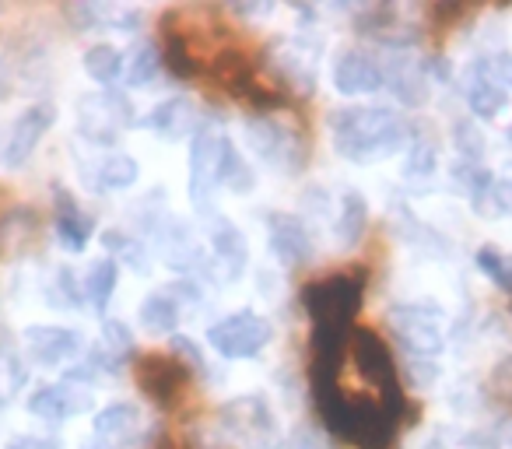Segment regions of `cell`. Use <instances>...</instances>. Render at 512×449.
Wrapping results in <instances>:
<instances>
[{"label":"cell","mask_w":512,"mask_h":449,"mask_svg":"<svg viewBox=\"0 0 512 449\" xmlns=\"http://www.w3.org/2000/svg\"><path fill=\"white\" fill-rule=\"evenodd\" d=\"M330 137L348 162H383L407 144V123L386 106H348L330 116Z\"/></svg>","instance_id":"6da1fadb"},{"label":"cell","mask_w":512,"mask_h":449,"mask_svg":"<svg viewBox=\"0 0 512 449\" xmlns=\"http://www.w3.org/2000/svg\"><path fill=\"white\" fill-rule=\"evenodd\" d=\"M365 281L358 274H330L302 288V302L313 320V334H355V313L362 309Z\"/></svg>","instance_id":"7a4b0ae2"},{"label":"cell","mask_w":512,"mask_h":449,"mask_svg":"<svg viewBox=\"0 0 512 449\" xmlns=\"http://www.w3.org/2000/svg\"><path fill=\"white\" fill-rule=\"evenodd\" d=\"M351 362H355V372L365 379V383L376 390L379 404L393 414V418H404L407 411V397H404V386H400V376H397V365H393V355L386 348V341L376 334V330L362 327L351 334Z\"/></svg>","instance_id":"3957f363"},{"label":"cell","mask_w":512,"mask_h":449,"mask_svg":"<svg viewBox=\"0 0 512 449\" xmlns=\"http://www.w3.org/2000/svg\"><path fill=\"white\" fill-rule=\"evenodd\" d=\"M246 137H249V148L264 158L267 165H274V169H281V172H299L309 155L306 137H302L292 123H285L281 116H271V113L249 116Z\"/></svg>","instance_id":"277c9868"},{"label":"cell","mask_w":512,"mask_h":449,"mask_svg":"<svg viewBox=\"0 0 512 449\" xmlns=\"http://www.w3.org/2000/svg\"><path fill=\"white\" fill-rule=\"evenodd\" d=\"M232 141L218 130L204 127L193 134L190 148V197L193 204L207 207V200L214 197L218 186H225V169L228 158H232Z\"/></svg>","instance_id":"5b68a950"},{"label":"cell","mask_w":512,"mask_h":449,"mask_svg":"<svg viewBox=\"0 0 512 449\" xmlns=\"http://www.w3.org/2000/svg\"><path fill=\"white\" fill-rule=\"evenodd\" d=\"M134 379L141 386V393L148 400H155L158 407H176L190 390V365L179 362L176 355L165 351H148V355L134 358Z\"/></svg>","instance_id":"8992f818"},{"label":"cell","mask_w":512,"mask_h":449,"mask_svg":"<svg viewBox=\"0 0 512 449\" xmlns=\"http://www.w3.org/2000/svg\"><path fill=\"white\" fill-rule=\"evenodd\" d=\"M274 327L264 320L260 313H232V316H221L218 323L207 327V344L218 351L221 358H253L271 344Z\"/></svg>","instance_id":"52a82bcc"},{"label":"cell","mask_w":512,"mask_h":449,"mask_svg":"<svg viewBox=\"0 0 512 449\" xmlns=\"http://www.w3.org/2000/svg\"><path fill=\"white\" fill-rule=\"evenodd\" d=\"M393 334L411 351L414 358H435L446 348V330H442V313L435 302H411L397 306L390 313Z\"/></svg>","instance_id":"ba28073f"},{"label":"cell","mask_w":512,"mask_h":449,"mask_svg":"<svg viewBox=\"0 0 512 449\" xmlns=\"http://www.w3.org/2000/svg\"><path fill=\"white\" fill-rule=\"evenodd\" d=\"M130 123H134V106L113 88L92 92L78 102V130L92 144H113Z\"/></svg>","instance_id":"9c48e42d"},{"label":"cell","mask_w":512,"mask_h":449,"mask_svg":"<svg viewBox=\"0 0 512 449\" xmlns=\"http://www.w3.org/2000/svg\"><path fill=\"white\" fill-rule=\"evenodd\" d=\"M463 95L474 116L491 120V116L505 113L509 106V88H505L502 74H498L495 60H474L463 74Z\"/></svg>","instance_id":"30bf717a"},{"label":"cell","mask_w":512,"mask_h":449,"mask_svg":"<svg viewBox=\"0 0 512 449\" xmlns=\"http://www.w3.org/2000/svg\"><path fill=\"white\" fill-rule=\"evenodd\" d=\"M267 239H271V253L278 257L281 267L299 271L313 260V239L306 232V221L285 211L267 214Z\"/></svg>","instance_id":"8fae6325"},{"label":"cell","mask_w":512,"mask_h":449,"mask_svg":"<svg viewBox=\"0 0 512 449\" xmlns=\"http://www.w3.org/2000/svg\"><path fill=\"white\" fill-rule=\"evenodd\" d=\"M53 120H57V109L53 106H29L22 116H18L15 123L8 127V137H4V165L8 169H22L25 162H29V155L36 151V144L43 141V134L53 127Z\"/></svg>","instance_id":"7c38bea8"},{"label":"cell","mask_w":512,"mask_h":449,"mask_svg":"<svg viewBox=\"0 0 512 449\" xmlns=\"http://www.w3.org/2000/svg\"><path fill=\"white\" fill-rule=\"evenodd\" d=\"M25 351H29V358L36 365H46V369H53V365L78 362L81 351H85V344H81V337L74 334V330H67V327H43V323H36V327L25 330Z\"/></svg>","instance_id":"4fadbf2b"},{"label":"cell","mask_w":512,"mask_h":449,"mask_svg":"<svg viewBox=\"0 0 512 449\" xmlns=\"http://www.w3.org/2000/svg\"><path fill=\"white\" fill-rule=\"evenodd\" d=\"M88 407H92V393L81 383H74V379H64L57 386H43V390H36L29 397V411L43 421H53V425L88 411Z\"/></svg>","instance_id":"5bb4252c"},{"label":"cell","mask_w":512,"mask_h":449,"mask_svg":"<svg viewBox=\"0 0 512 449\" xmlns=\"http://www.w3.org/2000/svg\"><path fill=\"white\" fill-rule=\"evenodd\" d=\"M334 85L341 95H372L386 88V67L362 50H344L334 64Z\"/></svg>","instance_id":"9a60e30c"},{"label":"cell","mask_w":512,"mask_h":449,"mask_svg":"<svg viewBox=\"0 0 512 449\" xmlns=\"http://www.w3.org/2000/svg\"><path fill=\"white\" fill-rule=\"evenodd\" d=\"M183 299H197L190 285H172L162 288V292H151L148 299L141 302V327L151 330V334H172L183 320Z\"/></svg>","instance_id":"2e32d148"},{"label":"cell","mask_w":512,"mask_h":449,"mask_svg":"<svg viewBox=\"0 0 512 449\" xmlns=\"http://www.w3.org/2000/svg\"><path fill=\"white\" fill-rule=\"evenodd\" d=\"M211 250H214V264H218L221 278H228V281L242 278V271H246V260H249V250H246V239H242V232L235 229L228 218L214 221Z\"/></svg>","instance_id":"e0dca14e"},{"label":"cell","mask_w":512,"mask_h":449,"mask_svg":"<svg viewBox=\"0 0 512 449\" xmlns=\"http://www.w3.org/2000/svg\"><path fill=\"white\" fill-rule=\"evenodd\" d=\"M53 232L71 253H81L92 239V218L67 190H57V211H53Z\"/></svg>","instance_id":"ac0fdd59"},{"label":"cell","mask_w":512,"mask_h":449,"mask_svg":"<svg viewBox=\"0 0 512 449\" xmlns=\"http://www.w3.org/2000/svg\"><path fill=\"white\" fill-rule=\"evenodd\" d=\"M358 32L369 36V39H376V43L390 46V50H404V46L418 43V29L407 25V22H400L397 11H390V8L365 11V15L358 18Z\"/></svg>","instance_id":"d6986e66"},{"label":"cell","mask_w":512,"mask_h":449,"mask_svg":"<svg viewBox=\"0 0 512 449\" xmlns=\"http://www.w3.org/2000/svg\"><path fill=\"white\" fill-rule=\"evenodd\" d=\"M141 432V411L134 404H109L95 414V439L102 446H127Z\"/></svg>","instance_id":"ffe728a7"},{"label":"cell","mask_w":512,"mask_h":449,"mask_svg":"<svg viewBox=\"0 0 512 449\" xmlns=\"http://www.w3.org/2000/svg\"><path fill=\"white\" fill-rule=\"evenodd\" d=\"M144 127L155 130L165 141H183L197 127V113H193V106L186 99H165L144 116Z\"/></svg>","instance_id":"44dd1931"},{"label":"cell","mask_w":512,"mask_h":449,"mask_svg":"<svg viewBox=\"0 0 512 449\" xmlns=\"http://www.w3.org/2000/svg\"><path fill=\"white\" fill-rule=\"evenodd\" d=\"M127 362H134V334H130L127 323L109 320L92 351V365H99V372H116Z\"/></svg>","instance_id":"7402d4cb"},{"label":"cell","mask_w":512,"mask_h":449,"mask_svg":"<svg viewBox=\"0 0 512 449\" xmlns=\"http://www.w3.org/2000/svg\"><path fill=\"white\" fill-rule=\"evenodd\" d=\"M386 88L397 95L404 106H421L428 99V74L421 64L414 60L397 57L390 67H386Z\"/></svg>","instance_id":"603a6c76"},{"label":"cell","mask_w":512,"mask_h":449,"mask_svg":"<svg viewBox=\"0 0 512 449\" xmlns=\"http://www.w3.org/2000/svg\"><path fill=\"white\" fill-rule=\"evenodd\" d=\"M116 278H120V267H116L113 257H99L88 264V271L81 274L78 288H81V302L95 309H106L109 299L116 292Z\"/></svg>","instance_id":"cb8c5ba5"},{"label":"cell","mask_w":512,"mask_h":449,"mask_svg":"<svg viewBox=\"0 0 512 449\" xmlns=\"http://www.w3.org/2000/svg\"><path fill=\"white\" fill-rule=\"evenodd\" d=\"M365 225H369V204H365L362 193L348 190L337 204V225L334 236L341 246H358L365 236Z\"/></svg>","instance_id":"d4e9b609"},{"label":"cell","mask_w":512,"mask_h":449,"mask_svg":"<svg viewBox=\"0 0 512 449\" xmlns=\"http://www.w3.org/2000/svg\"><path fill=\"white\" fill-rule=\"evenodd\" d=\"M225 418L228 425L235 428V432L242 435H267L271 432V411H267V404L260 397H242V400H232V404L225 407Z\"/></svg>","instance_id":"484cf974"},{"label":"cell","mask_w":512,"mask_h":449,"mask_svg":"<svg viewBox=\"0 0 512 449\" xmlns=\"http://www.w3.org/2000/svg\"><path fill=\"white\" fill-rule=\"evenodd\" d=\"M137 172H141V165L130 155L116 151V155H106L95 165V186H102V190H127V186L137 183Z\"/></svg>","instance_id":"4316f807"},{"label":"cell","mask_w":512,"mask_h":449,"mask_svg":"<svg viewBox=\"0 0 512 449\" xmlns=\"http://www.w3.org/2000/svg\"><path fill=\"white\" fill-rule=\"evenodd\" d=\"M127 64H123V53L109 43H99L85 53V74L99 85H113L116 78H123Z\"/></svg>","instance_id":"83f0119b"},{"label":"cell","mask_w":512,"mask_h":449,"mask_svg":"<svg viewBox=\"0 0 512 449\" xmlns=\"http://www.w3.org/2000/svg\"><path fill=\"white\" fill-rule=\"evenodd\" d=\"M474 260H477V271H481L498 292L512 295V253L498 250V246H481V250L474 253Z\"/></svg>","instance_id":"f1b7e54d"},{"label":"cell","mask_w":512,"mask_h":449,"mask_svg":"<svg viewBox=\"0 0 512 449\" xmlns=\"http://www.w3.org/2000/svg\"><path fill=\"white\" fill-rule=\"evenodd\" d=\"M165 36V53H162V64L169 67L176 78H193V74L200 71L197 57H193V46L186 43L183 36H179L176 29H162Z\"/></svg>","instance_id":"f546056e"},{"label":"cell","mask_w":512,"mask_h":449,"mask_svg":"<svg viewBox=\"0 0 512 449\" xmlns=\"http://www.w3.org/2000/svg\"><path fill=\"white\" fill-rule=\"evenodd\" d=\"M470 204L481 218H505V214H512V183L509 179H491L477 197H470Z\"/></svg>","instance_id":"4dcf8cb0"},{"label":"cell","mask_w":512,"mask_h":449,"mask_svg":"<svg viewBox=\"0 0 512 449\" xmlns=\"http://www.w3.org/2000/svg\"><path fill=\"white\" fill-rule=\"evenodd\" d=\"M162 71V53L155 50L151 43H141L134 53H130V64H127V81L134 88H144V85H151L155 81V74Z\"/></svg>","instance_id":"1f68e13d"},{"label":"cell","mask_w":512,"mask_h":449,"mask_svg":"<svg viewBox=\"0 0 512 449\" xmlns=\"http://www.w3.org/2000/svg\"><path fill=\"white\" fill-rule=\"evenodd\" d=\"M435 162H439V148H435L432 137H414L407 141V179H428L435 172Z\"/></svg>","instance_id":"d6a6232c"},{"label":"cell","mask_w":512,"mask_h":449,"mask_svg":"<svg viewBox=\"0 0 512 449\" xmlns=\"http://www.w3.org/2000/svg\"><path fill=\"white\" fill-rule=\"evenodd\" d=\"M225 186H228V190H235V193L253 190V172L246 169V162H242V158H239V151H232V158H228Z\"/></svg>","instance_id":"836d02e7"},{"label":"cell","mask_w":512,"mask_h":449,"mask_svg":"<svg viewBox=\"0 0 512 449\" xmlns=\"http://www.w3.org/2000/svg\"><path fill=\"white\" fill-rule=\"evenodd\" d=\"M106 246H109V250H120V257H127L130 264H144V260H141V246H134L127 236H120V232L106 236Z\"/></svg>","instance_id":"e575fe53"},{"label":"cell","mask_w":512,"mask_h":449,"mask_svg":"<svg viewBox=\"0 0 512 449\" xmlns=\"http://www.w3.org/2000/svg\"><path fill=\"white\" fill-rule=\"evenodd\" d=\"M4 449H60V446L53 439H43V435H15V439H8Z\"/></svg>","instance_id":"d590c367"},{"label":"cell","mask_w":512,"mask_h":449,"mask_svg":"<svg viewBox=\"0 0 512 449\" xmlns=\"http://www.w3.org/2000/svg\"><path fill=\"white\" fill-rule=\"evenodd\" d=\"M288 449H323V439L313 428H295V435L288 439Z\"/></svg>","instance_id":"8d00e7d4"},{"label":"cell","mask_w":512,"mask_h":449,"mask_svg":"<svg viewBox=\"0 0 512 449\" xmlns=\"http://www.w3.org/2000/svg\"><path fill=\"white\" fill-rule=\"evenodd\" d=\"M495 67H498V74H502L505 88L512 92V57H498V60H495Z\"/></svg>","instance_id":"74e56055"},{"label":"cell","mask_w":512,"mask_h":449,"mask_svg":"<svg viewBox=\"0 0 512 449\" xmlns=\"http://www.w3.org/2000/svg\"><path fill=\"white\" fill-rule=\"evenodd\" d=\"M509 144H512V127H509Z\"/></svg>","instance_id":"f35d334b"}]
</instances>
